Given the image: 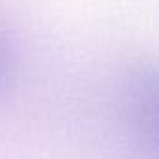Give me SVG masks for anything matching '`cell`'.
<instances>
[{
    "mask_svg": "<svg viewBox=\"0 0 159 159\" xmlns=\"http://www.w3.org/2000/svg\"><path fill=\"white\" fill-rule=\"evenodd\" d=\"M155 75L148 69L131 73L122 94V120L135 148L155 155Z\"/></svg>",
    "mask_w": 159,
    "mask_h": 159,
    "instance_id": "cell-1",
    "label": "cell"
},
{
    "mask_svg": "<svg viewBox=\"0 0 159 159\" xmlns=\"http://www.w3.org/2000/svg\"><path fill=\"white\" fill-rule=\"evenodd\" d=\"M10 56H8V49H6V43L0 36V90H2L4 83H6V77H8V66H10Z\"/></svg>",
    "mask_w": 159,
    "mask_h": 159,
    "instance_id": "cell-2",
    "label": "cell"
}]
</instances>
